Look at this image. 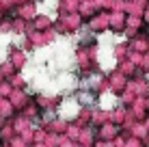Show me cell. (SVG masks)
I'll use <instances>...</instances> for the list:
<instances>
[{"label":"cell","mask_w":149,"mask_h":147,"mask_svg":"<svg viewBox=\"0 0 149 147\" xmlns=\"http://www.w3.org/2000/svg\"><path fill=\"white\" fill-rule=\"evenodd\" d=\"M78 100H80V104H93V95L91 93H80Z\"/></svg>","instance_id":"1"}]
</instances>
